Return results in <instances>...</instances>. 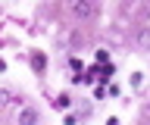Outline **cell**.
I'll list each match as a JSON object with an SVG mask.
<instances>
[{"label":"cell","mask_w":150,"mask_h":125,"mask_svg":"<svg viewBox=\"0 0 150 125\" xmlns=\"http://www.w3.org/2000/svg\"><path fill=\"white\" fill-rule=\"evenodd\" d=\"M72 13H75V19H91L94 16V3L91 0H72Z\"/></svg>","instance_id":"6da1fadb"},{"label":"cell","mask_w":150,"mask_h":125,"mask_svg":"<svg viewBox=\"0 0 150 125\" xmlns=\"http://www.w3.org/2000/svg\"><path fill=\"white\" fill-rule=\"evenodd\" d=\"M35 122H38V109L25 106V109L19 113V125H35Z\"/></svg>","instance_id":"7a4b0ae2"},{"label":"cell","mask_w":150,"mask_h":125,"mask_svg":"<svg viewBox=\"0 0 150 125\" xmlns=\"http://www.w3.org/2000/svg\"><path fill=\"white\" fill-rule=\"evenodd\" d=\"M134 41H138V47H141V50H150V28H141Z\"/></svg>","instance_id":"3957f363"},{"label":"cell","mask_w":150,"mask_h":125,"mask_svg":"<svg viewBox=\"0 0 150 125\" xmlns=\"http://www.w3.org/2000/svg\"><path fill=\"white\" fill-rule=\"evenodd\" d=\"M31 66H35L38 72H41V69H44V53H35V59H31Z\"/></svg>","instance_id":"277c9868"},{"label":"cell","mask_w":150,"mask_h":125,"mask_svg":"<svg viewBox=\"0 0 150 125\" xmlns=\"http://www.w3.org/2000/svg\"><path fill=\"white\" fill-rule=\"evenodd\" d=\"M9 100H13V97H9V91H3V88H0V106H6Z\"/></svg>","instance_id":"5b68a950"}]
</instances>
